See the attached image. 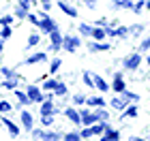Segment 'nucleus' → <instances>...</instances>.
I'll list each match as a JSON object with an SVG mask.
<instances>
[{
    "mask_svg": "<svg viewBox=\"0 0 150 141\" xmlns=\"http://www.w3.org/2000/svg\"><path fill=\"white\" fill-rule=\"evenodd\" d=\"M79 32L84 36H92V26H88V24H79Z\"/></svg>",
    "mask_w": 150,
    "mask_h": 141,
    "instance_id": "nucleus-24",
    "label": "nucleus"
},
{
    "mask_svg": "<svg viewBox=\"0 0 150 141\" xmlns=\"http://www.w3.org/2000/svg\"><path fill=\"white\" fill-rule=\"evenodd\" d=\"M2 88H6V90H17V79H6V81H2Z\"/></svg>",
    "mask_w": 150,
    "mask_h": 141,
    "instance_id": "nucleus-23",
    "label": "nucleus"
},
{
    "mask_svg": "<svg viewBox=\"0 0 150 141\" xmlns=\"http://www.w3.org/2000/svg\"><path fill=\"white\" fill-rule=\"evenodd\" d=\"M122 96H125L127 100H129V103H131V100H139V96H137V94H133V92H122Z\"/></svg>",
    "mask_w": 150,
    "mask_h": 141,
    "instance_id": "nucleus-33",
    "label": "nucleus"
},
{
    "mask_svg": "<svg viewBox=\"0 0 150 141\" xmlns=\"http://www.w3.org/2000/svg\"><path fill=\"white\" fill-rule=\"evenodd\" d=\"M45 60H47V56L41 51V53H32V56L26 60V64H37V62H45Z\"/></svg>",
    "mask_w": 150,
    "mask_h": 141,
    "instance_id": "nucleus-14",
    "label": "nucleus"
},
{
    "mask_svg": "<svg viewBox=\"0 0 150 141\" xmlns=\"http://www.w3.org/2000/svg\"><path fill=\"white\" fill-rule=\"evenodd\" d=\"M22 124H24V128L32 130V116H30V111H22Z\"/></svg>",
    "mask_w": 150,
    "mask_h": 141,
    "instance_id": "nucleus-15",
    "label": "nucleus"
},
{
    "mask_svg": "<svg viewBox=\"0 0 150 141\" xmlns=\"http://www.w3.org/2000/svg\"><path fill=\"white\" fill-rule=\"evenodd\" d=\"M73 103H75V105H84V103H86V96H84V94H75V96H73Z\"/></svg>",
    "mask_w": 150,
    "mask_h": 141,
    "instance_id": "nucleus-34",
    "label": "nucleus"
},
{
    "mask_svg": "<svg viewBox=\"0 0 150 141\" xmlns=\"http://www.w3.org/2000/svg\"><path fill=\"white\" fill-rule=\"evenodd\" d=\"M41 2H43V4H45V2H52V0H41Z\"/></svg>",
    "mask_w": 150,
    "mask_h": 141,
    "instance_id": "nucleus-49",
    "label": "nucleus"
},
{
    "mask_svg": "<svg viewBox=\"0 0 150 141\" xmlns=\"http://www.w3.org/2000/svg\"><path fill=\"white\" fill-rule=\"evenodd\" d=\"M86 103L92 105V107H103L105 105V98L103 96H90V98H86Z\"/></svg>",
    "mask_w": 150,
    "mask_h": 141,
    "instance_id": "nucleus-16",
    "label": "nucleus"
},
{
    "mask_svg": "<svg viewBox=\"0 0 150 141\" xmlns=\"http://www.w3.org/2000/svg\"><path fill=\"white\" fill-rule=\"evenodd\" d=\"M39 28L43 30V32H47V34H50L52 30H56L58 26H56V22H54V19L47 15V13H41V22H39Z\"/></svg>",
    "mask_w": 150,
    "mask_h": 141,
    "instance_id": "nucleus-1",
    "label": "nucleus"
},
{
    "mask_svg": "<svg viewBox=\"0 0 150 141\" xmlns=\"http://www.w3.org/2000/svg\"><path fill=\"white\" fill-rule=\"evenodd\" d=\"M84 83H86V86H94V79H92V73H84Z\"/></svg>",
    "mask_w": 150,
    "mask_h": 141,
    "instance_id": "nucleus-37",
    "label": "nucleus"
},
{
    "mask_svg": "<svg viewBox=\"0 0 150 141\" xmlns=\"http://www.w3.org/2000/svg\"><path fill=\"white\" fill-rule=\"evenodd\" d=\"M11 111V103H6V100H0V113H6Z\"/></svg>",
    "mask_w": 150,
    "mask_h": 141,
    "instance_id": "nucleus-35",
    "label": "nucleus"
},
{
    "mask_svg": "<svg viewBox=\"0 0 150 141\" xmlns=\"http://www.w3.org/2000/svg\"><path fill=\"white\" fill-rule=\"evenodd\" d=\"M13 22V15H4V17H0V26H11Z\"/></svg>",
    "mask_w": 150,
    "mask_h": 141,
    "instance_id": "nucleus-38",
    "label": "nucleus"
},
{
    "mask_svg": "<svg viewBox=\"0 0 150 141\" xmlns=\"http://www.w3.org/2000/svg\"><path fill=\"white\" fill-rule=\"evenodd\" d=\"M84 4H88L90 9H94V4H97V0H84Z\"/></svg>",
    "mask_w": 150,
    "mask_h": 141,
    "instance_id": "nucleus-45",
    "label": "nucleus"
},
{
    "mask_svg": "<svg viewBox=\"0 0 150 141\" xmlns=\"http://www.w3.org/2000/svg\"><path fill=\"white\" fill-rule=\"evenodd\" d=\"M114 6H116V9H118V6H120V9H133V0H116Z\"/></svg>",
    "mask_w": 150,
    "mask_h": 141,
    "instance_id": "nucleus-19",
    "label": "nucleus"
},
{
    "mask_svg": "<svg viewBox=\"0 0 150 141\" xmlns=\"http://www.w3.org/2000/svg\"><path fill=\"white\" fill-rule=\"evenodd\" d=\"M64 116H67V118H69V120H71V122H73V124H81V118H79V111H75V109H73V107H69V109H67V111H64Z\"/></svg>",
    "mask_w": 150,
    "mask_h": 141,
    "instance_id": "nucleus-11",
    "label": "nucleus"
},
{
    "mask_svg": "<svg viewBox=\"0 0 150 141\" xmlns=\"http://www.w3.org/2000/svg\"><path fill=\"white\" fill-rule=\"evenodd\" d=\"M11 34H13L11 26H2V30H0V39H9Z\"/></svg>",
    "mask_w": 150,
    "mask_h": 141,
    "instance_id": "nucleus-29",
    "label": "nucleus"
},
{
    "mask_svg": "<svg viewBox=\"0 0 150 141\" xmlns=\"http://www.w3.org/2000/svg\"><path fill=\"white\" fill-rule=\"evenodd\" d=\"M0 122H2L6 128H9V133H11V137H17L19 135V128H17V124H13L9 118H0Z\"/></svg>",
    "mask_w": 150,
    "mask_h": 141,
    "instance_id": "nucleus-9",
    "label": "nucleus"
},
{
    "mask_svg": "<svg viewBox=\"0 0 150 141\" xmlns=\"http://www.w3.org/2000/svg\"><path fill=\"white\" fill-rule=\"evenodd\" d=\"M56 86H58L56 79H47V81L43 83V90H52V92H54V88H56Z\"/></svg>",
    "mask_w": 150,
    "mask_h": 141,
    "instance_id": "nucleus-30",
    "label": "nucleus"
},
{
    "mask_svg": "<svg viewBox=\"0 0 150 141\" xmlns=\"http://www.w3.org/2000/svg\"><path fill=\"white\" fill-rule=\"evenodd\" d=\"M107 49H112L107 43H101V41H97V43H90V51H107Z\"/></svg>",
    "mask_w": 150,
    "mask_h": 141,
    "instance_id": "nucleus-17",
    "label": "nucleus"
},
{
    "mask_svg": "<svg viewBox=\"0 0 150 141\" xmlns=\"http://www.w3.org/2000/svg\"><path fill=\"white\" fill-rule=\"evenodd\" d=\"M15 15L19 19H24V17H28V9H24V6H17V11H15Z\"/></svg>",
    "mask_w": 150,
    "mask_h": 141,
    "instance_id": "nucleus-32",
    "label": "nucleus"
},
{
    "mask_svg": "<svg viewBox=\"0 0 150 141\" xmlns=\"http://www.w3.org/2000/svg\"><path fill=\"white\" fill-rule=\"evenodd\" d=\"M146 9H150V0H146Z\"/></svg>",
    "mask_w": 150,
    "mask_h": 141,
    "instance_id": "nucleus-48",
    "label": "nucleus"
},
{
    "mask_svg": "<svg viewBox=\"0 0 150 141\" xmlns=\"http://www.w3.org/2000/svg\"><path fill=\"white\" fill-rule=\"evenodd\" d=\"M94 116H97V120H99V122H105V120L110 118V113H107V111L103 109V107H99V109L94 111Z\"/></svg>",
    "mask_w": 150,
    "mask_h": 141,
    "instance_id": "nucleus-20",
    "label": "nucleus"
},
{
    "mask_svg": "<svg viewBox=\"0 0 150 141\" xmlns=\"http://www.w3.org/2000/svg\"><path fill=\"white\" fill-rule=\"evenodd\" d=\"M148 64H150V58H148Z\"/></svg>",
    "mask_w": 150,
    "mask_h": 141,
    "instance_id": "nucleus-50",
    "label": "nucleus"
},
{
    "mask_svg": "<svg viewBox=\"0 0 150 141\" xmlns=\"http://www.w3.org/2000/svg\"><path fill=\"white\" fill-rule=\"evenodd\" d=\"M39 39H41L39 34H30V36H28V47H35V45L39 43Z\"/></svg>",
    "mask_w": 150,
    "mask_h": 141,
    "instance_id": "nucleus-36",
    "label": "nucleus"
},
{
    "mask_svg": "<svg viewBox=\"0 0 150 141\" xmlns=\"http://www.w3.org/2000/svg\"><path fill=\"white\" fill-rule=\"evenodd\" d=\"M15 96H17V100L22 105H30V98H28V94L26 92H19V90H15Z\"/></svg>",
    "mask_w": 150,
    "mask_h": 141,
    "instance_id": "nucleus-21",
    "label": "nucleus"
},
{
    "mask_svg": "<svg viewBox=\"0 0 150 141\" xmlns=\"http://www.w3.org/2000/svg\"><path fill=\"white\" fill-rule=\"evenodd\" d=\"M127 105H129V100H127L125 96H116V98H112V107H114V109H127Z\"/></svg>",
    "mask_w": 150,
    "mask_h": 141,
    "instance_id": "nucleus-12",
    "label": "nucleus"
},
{
    "mask_svg": "<svg viewBox=\"0 0 150 141\" xmlns=\"http://www.w3.org/2000/svg\"><path fill=\"white\" fill-rule=\"evenodd\" d=\"M26 94H28V98H30V103H43L45 96H43V92H41L37 86H28V90H26Z\"/></svg>",
    "mask_w": 150,
    "mask_h": 141,
    "instance_id": "nucleus-2",
    "label": "nucleus"
},
{
    "mask_svg": "<svg viewBox=\"0 0 150 141\" xmlns=\"http://www.w3.org/2000/svg\"><path fill=\"white\" fill-rule=\"evenodd\" d=\"M60 64H62V62H60V58H54V60H52V64H50V73H52V75L60 69Z\"/></svg>",
    "mask_w": 150,
    "mask_h": 141,
    "instance_id": "nucleus-27",
    "label": "nucleus"
},
{
    "mask_svg": "<svg viewBox=\"0 0 150 141\" xmlns=\"http://www.w3.org/2000/svg\"><path fill=\"white\" fill-rule=\"evenodd\" d=\"M41 139H45V141H58V139H60V135H58V133H45V130H43Z\"/></svg>",
    "mask_w": 150,
    "mask_h": 141,
    "instance_id": "nucleus-22",
    "label": "nucleus"
},
{
    "mask_svg": "<svg viewBox=\"0 0 150 141\" xmlns=\"http://www.w3.org/2000/svg\"><path fill=\"white\" fill-rule=\"evenodd\" d=\"M139 64H142V56L139 53H131V56L125 58V69H129V71H135Z\"/></svg>",
    "mask_w": 150,
    "mask_h": 141,
    "instance_id": "nucleus-3",
    "label": "nucleus"
},
{
    "mask_svg": "<svg viewBox=\"0 0 150 141\" xmlns=\"http://www.w3.org/2000/svg\"><path fill=\"white\" fill-rule=\"evenodd\" d=\"M101 141H120V133L107 128V130L103 133V137H101Z\"/></svg>",
    "mask_w": 150,
    "mask_h": 141,
    "instance_id": "nucleus-10",
    "label": "nucleus"
},
{
    "mask_svg": "<svg viewBox=\"0 0 150 141\" xmlns=\"http://www.w3.org/2000/svg\"><path fill=\"white\" fill-rule=\"evenodd\" d=\"M41 141H45V139H41Z\"/></svg>",
    "mask_w": 150,
    "mask_h": 141,
    "instance_id": "nucleus-51",
    "label": "nucleus"
},
{
    "mask_svg": "<svg viewBox=\"0 0 150 141\" xmlns=\"http://www.w3.org/2000/svg\"><path fill=\"white\" fill-rule=\"evenodd\" d=\"M2 75H4L6 79H17V73L11 71V69H2Z\"/></svg>",
    "mask_w": 150,
    "mask_h": 141,
    "instance_id": "nucleus-31",
    "label": "nucleus"
},
{
    "mask_svg": "<svg viewBox=\"0 0 150 141\" xmlns=\"http://www.w3.org/2000/svg\"><path fill=\"white\" fill-rule=\"evenodd\" d=\"M62 139L64 141H79L81 137H79V133H67V135H62Z\"/></svg>",
    "mask_w": 150,
    "mask_h": 141,
    "instance_id": "nucleus-28",
    "label": "nucleus"
},
{
    "mask_svg": "<svg viewBox=\"0 0 150 141\" xmlns=\"http://www.w3.org/2000/svg\"><path fill=\"white\" fill-rule=\"evenodd\" d=\"M2 47H4V39H0V51H2Z\"/></svg>",
    "mask_w": 150,
    "mask_h": 141,
    "instance_id": "nucleus-47",
    "label": "nucleus"
},
{
    "mask_svg": "<svg viewBox=\"0 0 150 141\" xmlns=\"http://www.w3.org/2000/svg\"><path fill=\"white\" fill-rule=\"evenodd\" d=\"M92 79H94V86H97V88L101 90V92H107L110 90V86H107V81L103 77H99V75H92Z\"/></svg>",
    "mask_w": 150,
    "mask_h": 141,
    "instance_id": "nucleus-13",
    "label": "nucleus"
},
{
    "mask_svg": "<svg viewBox=\"0 0 150 141\" xmlns=\"http://www.w3.org/2000/svg\"><path fill=\"white\" fill-rule=\"evenodd\" d=\"M54 103H52V98H45L43 103H41V116H54Z\"/></svg>",
    "mask_w": 150,
    "mask_h": 141,
    "instance_id": "nucleus-6",
    "label": "nucleus"
},
{
    "mask_svg": "<svg viewBox=\"0 0 150 141\" xmlns=\"http://www.w3.org/2000/svg\"><path fill=\"white\" fill-rule=\"evenodd\" d=\"M139 49H150V36L146 39V41H142V47Z\"/></svg>",
    "mask_w": 150,
    "mask_h": 141,
    "instance_id": "nucleus-42",
    "label": "nucleus"
},
{
    "mask_svg": "<svg viewBox=\"0 0 150 141\" xmlns=\"http://www.w3.org/2000/svg\"><path fill=\"white\" fill-rule=\"evenodd\" d=\"M17 2H19V6H24V9H28V11H30V4L35 2V0H17Z\"/></svg>",
    "mask_w": 150,
    "mask_h": 141,
    "instance_id": "nucleus-41",
    "label": "nucleus"
},
{
    "mask_svg": "<svg viewBox=\"0 0 150 141\" xmlns=\"http://www.w3.org/2000/svg\"><path fill=\"white\" fill-rule=\"evenodd\" d=\"M41 122H43V126H50L54 122V118L52 116H41Z\"/></svg>",
    "mask_w": 150,
    "mask_h": 141,
    "instance_id": "nucleus-40",
    "label": "nucleus"
},
{
    "mask_svg": "<svg viewBox=\"0 0 150 141\" xmlns=\"http://www.w3.org/2000/svg\"><path fill=\"white\" fill-rule=\"evenodd\" d=\"M58 6H60V11H62V13H67L69 17H77V9H75V6H71L69 2H62V0H60V2H58Z\"/></svg>",
    "mask_w": 150,
    "mask_h": 141,
    "instance_id": "nucleus-8",
    "label": "nucleus"
},
{
    "mask_svg": "<svg viewBox=\"0 0 150 141\" xmlns=\"http://www.w3.org/2000/svg\"><path fill=\"white\" fill-rule=\"evenodd\" d=\"M28 19H30V22L35 24V26H39V22H41V19H39L37 15H30V13H28Z\"/></svg>",
    "mask_w": 150,
    "mask_h": 141,
    "instance_id": "nucleus-43",
    "label": "nucleus"
},
{
    "mask_svg": "<svg viewBox=\"0 0 150 141\" xmlns=\"http://www.w3.org/2000/svg\"><path fill=\"white\" fill-rule=\"evenodd\" d=\"M144 6H146V0H139V2H135V4H133V11H135V13H139L142 9H144Z\"/></svg>",
    "mask_w": 150,
    "mask_h": 141,
    "instance_id": "nucleus-39",
    "label": "nucleus"
},
{
    "mask_svg": "<svg viewBox=\"0 0 150 141\" xmlns=\"http://www.w3.org/2000/svg\"><path fill=\"white\" fill-rule=\"evenodd\" d=\"M129 141H144V139H139V137H131Z\"/></svg>",
    "mask_w": 150,
    "mask_h": 141,
    "instance_id": "nucleus-46",
    "label": "nucleus"
},
{
    "mask_svg": "<svg viewBox=\"0 0 150 141\" xmlns=\"http://www.w3.org/2000/svg\"><path fill=\"white\" fill-rule=\"evenodd\" d=\"M144 28V26H133V28H129V32H133V34H137V32Z\"/></svg>",
    "mask_w": 150,
    "mask_h": 141,
    "instance_id": "nucleus-44",
    "label": "nucleus"
},
{
    "mask_svg": "<svg viewBox=\"0 0 150 141\" xmlns=\"http://www.w3.org/2000/svg\"><path fill=\"white\" fill-rule=\"evenodd\" d=\"M112 88H114V92H125L127 88H125V79H122V75H120V73H116V75H114V83H112Z\"/></svg>",
    "mask_w": 150,
    "mask_h": 141,
    "instance_id": "nucleus-7",
    "label": "nucleus"
},
{
    "mask_svg": "<svg viewBox=\"0 0 150 141\" xmlns=\"http://www.w3.org/2000/svg\"><path fill=\"white\" fill-rule=\"evenodd\" d=\"M54 94H56V96H64V94H67V86L58 81V86L54 88Z\"/></svg>",
    "mask_w": 150,
    "mask_h": 141,
    "instance_id": "nucleus-25",
    "label": "nucleus"
},
{
    "mask_svg": "<svg viewBox=\"0 0 150 141\" xmlns=\"http://www.w3.org/2000/svg\"><path fill=\"white\" fill-rule=\"evenodd\" d=\"M135 116H137V107H127L122 113V118H135Z\"/></svg>",
    "mask_w": 150,
    "mask_h": 141,
    "instance_id": "nucleus-26",
    "label": "nucleus"
},
{
    "mask_svg": "<svg viewBox=\"0 0 150 141\" xmlns=\"http://www.w3.org/2000/svg\"><path fill=\"white\" fill-rule=\"evenodd\" d=\"M79 47V36H62V49L75 51Z\"/></svg>",
    "mask_w": 150,
    "mask_h": 141,
    "instance_id": "nucleus-4",
    "label": "nucleus"
},
{
    "mask_svg": "<svg viewBox=\"0 0 150 141\" xmlns=\"http://www.w3.org/2000/svg\"><path fill=\"white\" fill-rule=\"evenodd\" d=\"M92 36L97 39V41H103V36H105V28H101V26H94V28H92Z\"/></svg>",
    "mask_w": 150,
    "mask_h": 141,
    "instance_id": "nucleus-18",
    "label": "nucleus"
},
{
    "mask_svg": "<svg viewBox=\"0 0 150 141\" xmlns=\"http://www.w3.org/2000/svg\"><path fill=\"white\" fill-rule=\"evenodd\" d=\"M50 36H52V45H50V49H52V51L62 49V34L58 32V28H56V30H52V32H50Z\"/></svg>",
    "mask_w": 150,
    "mask_h": 141,
    "instance_id": "nucleus-5",
    "label": "nucleus"
}]
</instances>
